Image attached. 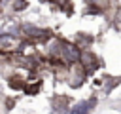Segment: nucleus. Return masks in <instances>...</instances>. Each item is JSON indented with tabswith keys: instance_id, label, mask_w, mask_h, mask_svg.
Segmentation results:
<instances>
[{
	"instance_id": "f257e3e1",
	"label": "nucleus",
	"mask_w": 121,
	"mask_h": 114,
	"mask_svg": "<svg viewBox=\"0 0 121 114\" xmlns=\"http://www.w3.org/2000/svg\"><path fill=\"white\" fill-rule=\"evenodd\" d=\"M87 74H89V72L83 68V65H81V63H74V65H70V66H68L66 82H68L72 87H79V86L85 82Z\"/></svg>"
},
{
	"instance_id": "f03ea898",
	"label": "nucleus",
	"mask_w": 121,
	"mask_h": 114,
	"mask_svg": "<svg viewBox=\"0 0 121 114\" xmlns=\"http://www.w3.org/2000/svg\"><path fill=\"white\" fill-rule=\"evenodd\" d=\"M79 63L83 65V68L91 74V72H95L98 66H100V61H98V57L87 48V49H81V57H79Z\"/></svg>"
},
{
	"instance_id": "7ed1b4c3",
	"label": "nucleus",
	"mask_w": 121,
	"mask_h": 114,
	"mask_svg": "<svg viewBox=\"0 0 121 114\" xmlns=\"http://www.w3.org/2000/svg\"><path fill=\"white\" fill-rule=\"evenodd\" d=\"M95 103H96V99H91V101H85V103H78V104L70 110V114H89L91 108L95 106Z\"/></svg>"
},
{
	"instance_id": "20e7f679",
	"label": "nucleus",
	"mask_w": 121,
	"mask_h": 114,
	"mask_svg": "<svg viewBox=\"0 0 121 114\" xmlns=\"http://www.w3.org/2000/svg\"><path fill=\"white\" fill-rule=\"evenodd\" d=\"M8 10L13 11V13H21V11L28 10V0H11V4L8 6Z\"/></svg>"
}]
</instances>
